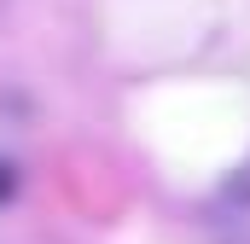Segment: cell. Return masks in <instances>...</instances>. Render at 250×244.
<instances>
[{
  "label": "cell",
  "instance_id": "6da1fadb",
  "mask_svg": "<svg viewBox=\"0 0 250 244\" xmlns=\"http://www.w3.org/2000/svg\"><path fill=\"white\" fill-rule=\"evenodd\" d=\"M221 192H227V203H239V209H250V151L239 157V169L227 175V186H221Z\"/></svg>",
  "mask_w": 250,
  "mask_h": 244
}]
</instances>
